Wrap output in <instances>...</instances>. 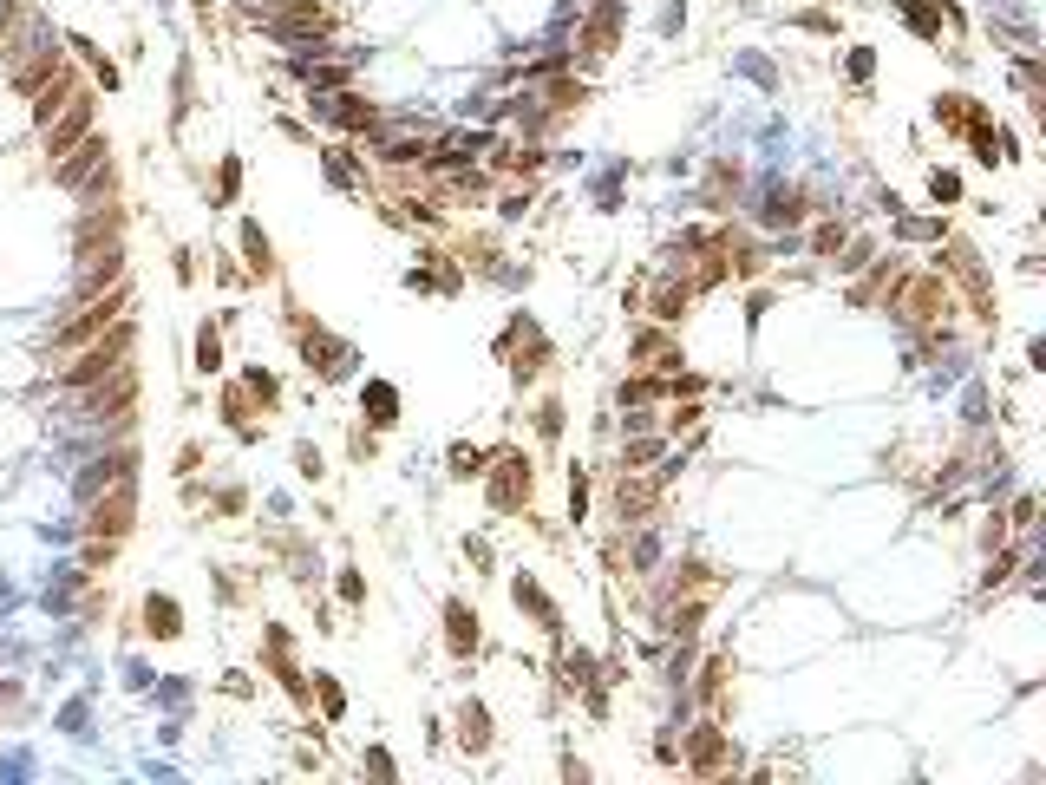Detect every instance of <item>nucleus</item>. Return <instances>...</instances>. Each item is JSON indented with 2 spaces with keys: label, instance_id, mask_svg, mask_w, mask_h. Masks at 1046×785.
I'll list each match as a JSON object with an SVG mask.
<instances>
[{
  "label": "nucleus",
  "instance_id": "1",
  "mask_svg": "<svg viewBox=\"0 0 1046 785\" xmlns=\"http://www.w3.org/2000/svg\"><path fill=\"white\" fill-rule=\"evenodd\" d=\"M99 157H105V144L92 138V144H85L79 157H66V164H59V184H85V171H92V164H99Z\"/></svg>",
  "mask_w": 1046,
  "mask_h": 785
}]
</instances>
